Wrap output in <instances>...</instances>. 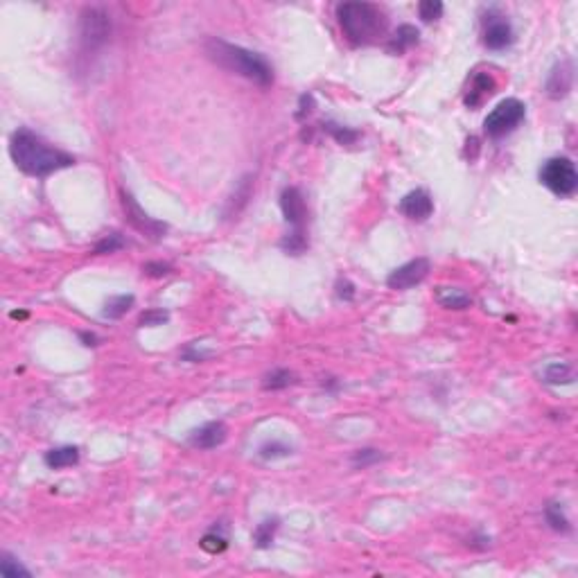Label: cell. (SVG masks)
<instances>
[{"instance_id":"cell-1","label":"cell","mask_w":578,"mask_h":578,"mask_svg":"<svg viewBox=\"0 0 578 578\" xmlns=\"http://www.w3.org/2000/svg\"><path fill=\"white\" fill-rule=\"evenodd\" d=\"M10 154L16 167L28 176H50L56 169L75 165V158L54 145L45 143L43 138L37 136L30 129H19L14 132L10 141Z\"/></svg>"},{"instance_id":"cell-2","label":"cell","mask_w":578,"mask_h":578,"mask_svg":"<svg viewBox=\"0 0 578 578\" xmlns=\"http://www.w3.org/2000/svg\"><path fill=\"white\" fill-rule=\"evenodd\" d=\"M206 52L217 66H222L231 72L247 77L249 81H254L258 86H271L273 84V68L269 66V61L262 54L251 52L247 48L226 43L222 39H208Z\"/></svg>"},{"instance_id":"cell-3","label":"cell","mask_w":578,"mask_h":578,"mask_svg":"<svg viewBox=\"0 0 578 578\" xmlns=\"http://www.w3.org/2000/svg\"><path fill=\"white\" fill-rule=\"evenodd\" d=\"M337 19L344 37L353 45H371L386 37L389 19L378 5L371 3H341Z\"/></svg>"},{"instance_id":"cell-4","label":"cell","mask_w":578,"mask_h":578,"mask_svg":"<svg viewBox=\"0 0 578 578\" xmlns=\"http://www.w3.org/2000/svg\"><path fill=\"white\" fill-rule=\"evenodd\" d=\"M540 183L558 197H572L578 188V172L565 156L549 158L540 169Z\"/></svg>"},{"instance_id":"cell-5","label":"cell","mask_w":578,"mask_h":578,"mask_svg":"<svg viewBox=\"0 0 578 578\" xmlns=\"http://www.w3.org/2000/svg\"><path fill=\"white\" fill-rule=\"evenodd\" d=\"M524 116H526L524 104L515 100V97H508V100L499 102L497 107L488 113V118L484 120V132L491 138H502L510 134L524 120Z\"/></svg>"},{"instance_id":"cell-6","label":"cell","mask_w":578,"mask_h":578,"mask_svg":"<svg viewBox=\"0 0 578 578\" xmlns=\"http://www.w3.org/2000/svg\"><path fill=\"white\" fill-rule=\"evenodd\" d=\"M111 34V21L109 16L102 10H84L81 12V21H79V41H81V50L84 52H93L100 45H104L109 41Z\"/></svg>"},{"instance_id":"cell-7","label":"cell","mask_w":578,"mask_h":578,"mask_svg":"<svg viewBox=\"0 0 578 578\" xmlns=\"http://www.w3.org/2000/svg\"><path fill=\"white\" fill-rule=\"evenodd\" d=\"M120 203H122V210H125V219L134 226L138 233L147 235V238H152V240H161L163 235H165L167 226L163 222H156V219L145 213L129 192L120 190Z\"/></svg>"},{"instance_id":"cell-8","label":"cell","mask_w":578,"mask_h":578,"mask_svg":"<svg viewBox=\"0 0 578 578\" xmlns=\"http://www.w3.org/2000/svg\"><path fill=\"white\" fill-rule=\"evenodd\" d=\"M429 269H431V265H429L427 258L409 260V262H404L402 267H398V269H393L389 273L386 285L391 289H398V291L411 289V287H416L418 282H422L427 278Z\"/></svg>"},{"instance_id":"cell-9","label":"cell","mask_w":578,"mask_h":578,"mask_svg":"<svg viewBox=\"0 0 578 578\" xmlns=\"http://www.w3.org/2000/svg\"><path fill=\"white\" fill-rule=\"evenodd\" d=\"M280 210H282V217L285 222L289 226H294V229H303L305 219H307V206H305V199H303V192L298 188H285L280 194Z\"/></svg>"},{"instance_id":"cell-10","label":"cell","mask_w":578,"mask_h":578,"mask_svg":"<svg viewBox=\"0 0 578 578\" xmlns=\"http://www.w3.org/2000/svg\"><path fill=\"white\" fill-rule=\"evenodd\" d=\"M400 213L404 217L413 219V222H425V219L434 213V201H431L427 190H411L409 194H404L400 201Z\"/></svg>"},{"instance_id":"cell-11","label":"cell","mask_w":578,"mask_h":578,"mask_svg":"<svg viewBox=\"0 0 578 578\" xmlns=\"http://www.w3.org/2000/svg\"><path fill=\"white\" fill-rule=\"evenodd\" d=\"M226 436H229V427H226L222 420H213L192 431L190 445L197 447V450H213V447L222 445L226 441Z\"/></svg>"},{"instance_id":"cell-12","label":"cell","mask_w":578,"mask_h":578,"mask_svg":"<svg viewBox=\"0 0 578 578\" xmlns=\"http://www.w3.org/2000/svg\"><path fill=\"white\" fill-rule=\"evenodd\" d=\"M513 43V28L504 16H491L486 21L484 30V45L491 50H504L506 45Z\"/></svg>"},{"instance_id":"cell-13","label":"cell","mask_w":578,"mask_h":578,"mask_svg":"<svg viewBox=\"0 0 578 578\" xmlns=\"http://www.w3.org/2000/svg\"><path fill=\"white\" fill-rule=\"evenodd\" d=\"M572 84H574L572 61H563L551 70L549 81H547V93L553 97V100H560V97H565L569 91H572Z\"/></svg>"},{"instance_id":"cell-14","label":"cell","mask_w":578,"mask_h":578,"mask_svg":"<svg viewBox=\"0 0 578 578\" xmlns=\"http://www.w3.org/2000/svg\"><path fill=\"white\" fill-rule=\"evenodd\" d=\"M495 79L491 72H477L475 77H472V84H470V91L466 95V107L470 109H477L482 107L484 100H488L493 93H495Z\"/></svg>"},{"instance_id":"cell-15","label":"cell","mask_w":578,"mask_h":578,"mask_svg":"<svg viewBox=\"0 0 578 578\" xmlns=\"http://www.w3.org/2000/svg\"><path fill=\"white\" fill-rule=\"evenodd\" d=\"M45 466L52 470H61V468H70L79 461V450L72 445H63V447H54V450L45 452Z\"/></svg>"},{"instance_id":"cell-16","label":"cell","mask_w":578,"mask_h":578,"mask_svg":"<svg viewBox=\"0 0 578 578\" xmlns=\"http://www.w3.org/2000/svg\"><path fill=\"white\" fill-rule=\"evenodd\" d=\"M436 300L447 309H466L472 305V296L459 287H438Z\"/></svg>"},{"instance_id":"cell-17","label":"cell","mask_w":578,"mask_h":578,"mask_svg":"<svg viewBox=\"0 0 578 578\" xmlns=\"http://www.w3.org/2000/svg\"><path fill=\"white\" fill-rule=\"evenodd\" d=\"M542 378L547 384H572L576 373H574V366L567 364V362H553L549 364L547 369L542 371Z\"/></svg>"},{"instance_id":"cell-18","label":"cell","mask_w":578,"mask_h":578,"mask_svg":"<svg viewBox=\"0 0 578 578\" xmlns=\"http://www.w3.org/2000/svg\"><path fill=\"white\" fill-rule=\"evenodd\" d=\"M418 30L413 28V25H400L395 32V37L391 39V43H389V50L391 52H404V50H409L411 45H416L418 43Z\"/></svg>"},{"instance_id":"cell-19","label":"cell","mask_w":578,"mask_h":578,"mask_svg":"<svg viewBox=\"0 0 578 578\" xmlns=\"http://www.w3.org/2000/svg\"><path fill=\"white\" fill-rule=\"evenodd\" d=\"M276 531H278V519H265V522H260L254 531V542L258 549H267L271 547V542L276 538Z\"/></svg>"},{"instance_id":"cell-20","label":"cell","mask_w":578,"mask_h":578,"mask_svg":"<svg viewBox=\"0 0 578 578\" xmlns=\"http://www.w3.org/2000/svg\"><path fill=\"white\" fill-rule=\"evenodd\" d=\"M296 375L287 369H276L271 371L269 375H265L262 380V389L265 391H280V389H287L289 384H294Z\"/></svg>"},{"instance_id":"cell-21","label":"cell","mask_w":578,"mask_h":578,"mask_svg":"<svg viewBox=\"0 0 578 578\" xmlns=\"http://www.w3.org/2000/svg\"><path fill=\"white\" fill-rule=\"evenodd\" d=\"M134 307V296L127 294V296H113L107 300V305H104V319H120V316H125L129 309Z\"/></svg>"},{"instance_id":"cell-22","label":"cell","mask_w":578,"mask_h":578,"mask_svg":"<svg viewBox=\"0 0 578 578\" xmlns=\"http://www.w3.org/2000/svg\"><path fill=\"white\" fill-rule=\"evenodd\" d=\"M280 249L285 251V254H289V256H300L303 251L307 249V238H305V231L303 229H294L291 233H287L285 238L280 240Z\"/></svg>"},{"instance_id":"cell-23","label":"cell","mask_w":578,"mask_h":578,"mask_svg":"<svg viewBox=\"0 0 578 578\" xmlns=\"http://www.w3.org/2000/svg\"><path fill=\"white\" fill-rule=\"evenodd\" d=\"M544 517H547L549 526L553 531H560V533H569L572 531V526H569V519L565 517L563 506L560 504H549L547 508H544Z\"/></svg>"},{"instance_id":"cell-24","label":"cell","mask_w":578,"mask_h":578,"mask_svg":"<svg viewBox=\"0 0 578 578\" xmlns=\"http://www.w3.org/2000/svg\"><path fill=\"white\" fill-rule=\"evenodd\" d=\"M443 3L441 0H422V3L418 5V14H420V19L425 21V23H434L438 21L443 16Z\"/></svg>"},{"instance_id":"cell-25","label":"cell","mask_w":578,"mask_h":578,"mask_svg":"<svg viewBox=\"0 0 578 578\" xmlns=\"http://www.w3.org/2000/svg\"><path fill=\"white\" fill-rule=\"evenodd\" d=\"M0 574L5 578H19V576H32L30 569H25L21 563L10 556V553H3V560H0Z\"/></svg>"},{"instance_id":"cell-26","label":"cell","mask_w":578,"mask_h":578,"mask_svg":"<svg viewBox=\"0 0 578 578\" xmlns=\"http://www.w3.org/2000/svg\"><path fill=\"white\" fill-rule=\"evenodd\" d=\"M325 132H328L332 138H335V141H337L339 145H353V143L357 141V138H360V134L353 132V129L339 127V125H335V122H328V125H325Z\"/></svg>"},{"instance_id":"cell-27","label":"cell","mask_w":578,"mask_h":578,"mask_svg":"<svg viewBox=\"0 0 578 578\" xmlns=\"http://www.w3.org/2000/svg\"><path fill=\"white\" fill-rule=\"evenodd\" d=\"M350 461H353L355 468H369V466H373V463L382 461V452L373 450V447H366V450H357Z\"/></svg>"},{"instance_id":"cell-28","label":"cell","mask_w":578,"mask_h":578,"mask_svg":"<svg viewBox=\"0 0 578 578\" xmlns=\"http://www.w3.org/2000/svg\"><path fill=\"white\" fill-rule=\"evenodd\" d=\"M125 247V240H122L120 233H111L107 238H102L100 242L95 244V254L102 256V254H113V251H118Z\"/></svg>"},{"instance_id":"cell-29","label":"cell","mask_w":578,"mask_h":578,"mask_svg":"<svg viewBox=\"0 0 578 578\" xmlns=\"http://www.w3.org/2000/svg\"><path fill=\"white\" fill-rule=\"evenodd\" d=\"M167 319H169V314L165 309H147V312L141 314L138 325H141V328H154V325H163Z\"/></svg>"},{"instance_id":"cell-30","label":"cell","mask_w":578,"mask_h":578,"mask_svg":"<svg viewBox=\"0 0 578 578\" xmlns=\"http://www.w3.org/2000/svg\"><path fill=\"white\" fill-rule=\"evenodd\" d=\"M199 544H201V549L208 553H222L226 547H229V542H226L224 535H217V533H206Z\"/></svg>"},{"instance_id":"cell-31","label":"cell","mask_w":578,"mask_h":578,"mask_svg":"<svg viewBox=\"0 0 578 578\" xmlns=\"http://www.w3.org/2000/svg\"><path fill=\"white\" fill-rule=\"evenodd\" d=\"M287 454H291V447L276 443V441L260 447V457L262 459H278V457H287Z\"/></svg>"},{"instance_id":"cell-32","label":"cell","mask_w":578,"mask_h":578,"mask_svg":"<svg viewBox=\"0 0 578 578\" xmlns=\"http://www.w3.org/2000/svg\"><path fill=\"white\" fill-rule=\"evenodd\" d=\"M169 271H172V267L165 262H147L143 267V273L149 276V278H163V276H167Z\"/></svg>"},{"instance_id":"cell-33","label":"cell","mask_w":578,"mask_h":578,"mask_svg":"<svg viewBox=\"0 0 578 578\" xmlns=\"http://www.w3.org/2000/svg\"><path fill=\"white\" fill-rule=\"evenodd\" d=\"M337 296L344 298V300H353L355 298V287L350 285L348 280H337Z\"/></svg>"},{"instance_id":"cell-34","label":"cell","mask_w":578,"mask_h":578,"mask_svg":"<svg viewBox=\"0 0 578 578\" xmlns=\"http://www.w3.org/2000/svg\"><path fill=\"white\" fill-rule=\"evenodd\" d=\"M312 104H314L312 95H303V97H300V111L296 113V118H298V120H303V118H305V113L312 111Z\"/></svg>"},{"instance_id":"cell-35","label":"cell","mask_w":578,"mask_h":578,"mask_svg":"<svg viewBox=\"0 0 578 578\" xmlns=\"http://www.w3.org/2000/svg\"><path fill=\"white\" fill-rule=\"evenodd\" d=\"M79 339H81V341H86L84 346H95V341H97V337H95V335H88V332H81Z\"/></svg>"}]
</instances>
